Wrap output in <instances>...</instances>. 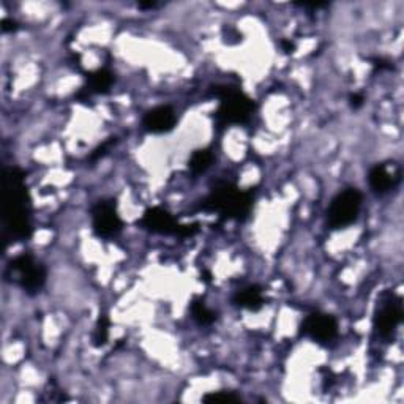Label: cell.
I'll list each match as a JSON object with an SVG mask.
<instances>
[{
    "instance_id": "cell-1",
    "label": "cell",
    "mask_w": 404,
    "mask_h": 404,
    "mask_svg": "<svg viewBox=\"0 0 404 404\" xmlns=\"http://www.w3.org/2000/svg\"><path fill=\"white\" fill-rule=\"evenodd\" d=\"M26 180L21 169L5 172L4 221L11 235L16 239H27L32 234L30 226V204Z\"/></svg>"
},
{
    "instance_id": "cell-2",
    "label": "cell",
    "mask_w": 404,
    "mask_h": 404,
    "mask_svg": "<svg viewBox=\"0 0 404 404\" xmlns=\"http://www.w3.org/2000/svg\"><path fill=\"white\" fill-rule=\"evenodd\" d=\"M250 193L240 191L231 183H221L204 201V209L218 212L228 218H245L251 210Z\"/></svg>"
},
{
    "instance_id": "cell-3",
    "label": "cell",
    "mask_w": 404,
    "mask_h": 404,
    "mask_svg": "<svg viewBox=\"0 0 404 404\" xmlns=\"http://www.w3.org/2000/svg\"><path fill=\"white\" fill-rule=\"evenodd\" d=\"M215 97L220 98V108L216 111V119L223 125H240L251 119L254 103L244 92L229 85L215 89Z\"/></svg>"
},
{
    "instance_id": "cell-4",
    "label": "cell",
    "mask_w": 404,
    "mask_h": 404,
    "mask_svg": "<svg viewBox=\"0 0 404 404\" xmlns=\"http://www.w3.org/2000/svg\"><path fill=\"white\" fill-rule=\"evenodd\" d=\"M362 207V193L356 188H347L333 197L327 210V223L333 229L352 225Z\"/></svg>"
},
{
    "instance_id": "cell-5",
    "label": "cell",
    "mask_w": 404,
    "mask_h": 404,
    "mask_svg": "<svg viewBox=\"0 0 404 404\" xmlns=\"http://www.w3.org/2000/svg\"><path fill=\"white\" fill-rule=\"evenodd\" d=\"M11 277L27 294H36L46 283V270L40 263H36L32 254H21L15 258L8 265Z\"/></svg>"
},
{
    "instance_id": "cell-6",
    "label": "cell",
    "mask_w": 404,
    "mask_h": 404,
    "mask_svg": "<svg viewBox=\"0 0 404 404\" xmlns=\"http://www.w3.org/2000/svg\"><path fill=\"white\" fill-rule=\"evenodd\" d=\"M403 321V305L400 298L390 295L379 303V307L372 319V327L375 332L381 338H389L393 335L395 328L401 324Z\"/></svg>"
},
{
    "instance_id": "cell-7",
    "label": "cell",
    "mask_w": 404,
    "mask_h": 404,
    "mask_svg": "<svg viewBox=\"0 0 404 404\" xmlns=\"http://www.w3.org/2000/svg\"><path fill=\"white\" fill-rule=\"evenodd\" d=\"M92 226L93 232L98 237L111 239L119 234L123 228V223L117 214L116 206L108 201H98L92 209Z\"/></svg>"
},
{
    "instance_id": "cell-8",
    "label": "cell",
    "mask_w": 404,
    "mask_h": 404,
    "mask_svg": "<svg viewBox=\"0 0 404 404\" xmlns=\"http://www.w3.org/2000/svg\"><path fill=\"white\" fill-rule=\"evenodd\" d=\"M302 333L316 343H328L338 333V322L330 314L313 313L302 324Z\"/></svg>"
},
{
    "instance_id": "cell-9",
    "label": "cell",
    "mask_w": 404,
    "mask_h": 404,
    "mask_svg": "<svg viewBox=\"0 0 404 404\" xmlns=\"http://www.w3.org/2000/svg\"><path fill=\"white\" fill-rule=\"evenodd\" d=\"M400 180H401V169L400 166L395 163L391 165V169L387 165H376L375 167H371V171L368 174V182L371 190L379 196L390 193L398 183H400Z\"/></svg>"
},
{
    "instance_id": "cell-10",
    "label": "cell",
    "mask_w": 404,
    "mask_h": 404,
    "mask_svg": "<svg viewBox=\"0 0 404 404\" xmlns=\"http://www.w3.org/2000/svg\"><path fill=\"white\" fill-rule=\"evenodd\" d=\"M177 123V116L171 106H157L151 111H147L142 125L148 133L153 134H165L174 130Z\"/></svg>"
},
{
    "instance_id": "cell-11",
    "label": "cell",
    "mask_w": 404,
    "mask_h": 404,
    "mask_svg": "<svg viewBox=\"0 0 404 404\" xmlns=\"http://www.w3.org/2000/svg\"><path fill=\"white\" fill-rule=\"evenodd\" d=\"M142 226L155 234H166V235L169 234L180 235V231H182V226L172 218V215L160 207L147 210L144 216H142Z\"/></svg>"
},
{
    "instance_id": "cell-12",
    "label": "cell",
    "mask_w": 404,
    "mask_h": 404,
    "mask_svg": "<svg viewBox=\"0 0 404 404\" xmlns=\"http://www.w3.org/2000/svg\"><path fill=\"white\" fill-rule=\"evenodd\" d=\"M232 303L239 308L258 312V309L264 305L263 289H260L259 286H248V288L240 289L234 294Z\"/></svg>"
},
{
    "instance_id": "cell-13",
    "label": "cell",
    "mask_w": 404,
    "mask_h": 404,
    "mask_svg": "<svg viewBox=\"0 0 404 404\" xmlns=\"http://www.w3.org/2000/svg\"><path fill=\"white\" fill-rule=\"evenodd\" d=\"M114 83V76L108 71L106 68H102V70H97L89 74L87 78V87L85 92L87 95H93V93H106L111 85Z\"/></svg>"
},
{
    "instance_id": "cell-14",
    "label": "cell",
    "mask_w": 404,
    "mask_h": 404,
    "mask_svg": "<svg viewBox=\"0 0 404 404\" xmlns=\"http://www.w3.org/2000/svg\"><path fill=\"white\" fill-rule=\"evenodd\" d=\"M212 163H214L212 152H209V151H206V148H202V151H196L195 153L191 155L188 167H190V171L195 174V176H199V174L206 172Z\"/></svg>"
},
{
    "instance_id": "cell-15",
    "label": "cell",
    "mask_w": 404,
    "mask_h": 404,
    "mask_svg": "<svg viewBox=\"0 0 404 404\" xmlns=\"http://www.w3.org/2000/svg\"><path fill=\"white\" fill-rule=\"evenodd\" d=\"M191 316L199 326H210L216 319V314L202 300H195L191 303Z\"/></svg>"
},
{
    "instance_id": "cell-16",
    "label": "cell",
    "mask_w": 404,
    "mask_h": 404,
    "mask_svg": "<svg viewBox=\"0 0 404 404\" xmlns=\"http://www.w3.org/2000/svg\"><path fill=\"white\" fill-rule=\"evenodd\" d=\"M109 338V319L108 316H99V319L95 326V332L92 335L93 340V346H104Z\"/></svg>"
},
{
    "instance_id": "cell-17",
    "label": "cell",
    "mask_w": 404,
    "mask_h": 404,
    "mask_svg": "<svg viewBox=\"0 0 404 404\" xmlns=\"http://www.w3.org/2000/svg\"><path fill=\"white\" fill-rule=\"evenodd\" d=\"M242 398L239 395H235L234 391H210V393L202 396L204 403H239Z\"/></svg>"
},
{
    "instance_id": "cell-18",
    "label": "cell",
    "mask_w": 404,
    "mask_h": 404,
    "mask_svg": "<svg viewBox=\"0 0 404 404\" xmlns=\"http://www.w3.org/2000/svg\"><path fill=\"white\" fill-rule=\"evenodd\" d=\"M363 102H365V98L362 93H352V95L349 97V104L354 108V109H358V108H362L363 106Z\"/></svg>"
},
{
    "instance_id": "cell-19",
    "label": "cell",
    "mask_w": 404,
    "mask_h": 404,
    "mask_svg": "<svg viewBox=\"0 0 404 404\" xmlns=\"http://www.w3.org/2000/svg\"><path fill=\"white\" fill-rule=\"evenodd\" d=\"M372 65H375L379 71H382V70H391V65L389 60H385L382 57H376L375 60H372Z\"/></svg>"
},
{
    "instance_id": "cell-20",
    "label": "cell",
    "mask_w": 404,
    "mask_h": 404,
    "mask_svg": "<svg viewBox=\"0 0 404 404\" xmlns=\"http://www.w3.org/2000/svg\"><path fill=\"white\" fill-rule=\"evenodd\" d=\"M295 5L297 7H302V8H313V10L327 7V4H322V2H300V4H295Z\"/></svg>"
},
{
    "instance_id": "cell-21",
    "label": "cell",
    "mask_w": 404,
    "mask_h": 404,
    "mask_svg": "<svg viewBox=\"0 0 404 404\" xmlns=\"http://www.w3.org/2000/svg\"><path fill=\"white\" fill-rule=\"evenodd\" d=\"M279 46H281V49L286 54H291V53L295 51V45L289 40H281L279 41Z\"/></svg>"
},
{
    "instance_id": "cell-22",
    "label": "cell",
    "mask_w": 404,
    "mask_h": 404,
    "mask_svg": "<svg viewBox=\"0 0 404 404\" xmlns=\"http://www.w3.org/2000/svg\"><path fill=\"white\" fill-rule=\"evenodd\" d=\"M2 30L4 32H10V30H16V22L10 21V20H4L2 21Z\"/></svg>"
},
{
    "instance_id": "cell-23",
    "label": "cell",
    "mask_w": 404,
    "mask_h": 404,
    "mask_svg": "<svg viewBox=\"0 0 404 404\" xmlns=\"http://www.w3.org/2000/svg\"><path fill=\"white\" fill-rule=\"evenodd\" d=\"M139 8H142V10H152V8H157V4H155V2H147V4L141 2V4H139Z\"/></svg>"
}]
</instances>
